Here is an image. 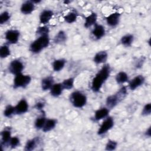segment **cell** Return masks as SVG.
Returning a JSON list of instances; mask_svg holds the SVG:
<instances>
[{
    "mask_svg": "<svg viewBox=\"0 0 151 151\" xmlns=\"http://www.w3.org/2000/svg\"><path fill=\"white\" fill-rule=\"evenodd\" d=\"M37 144V138L32 139L27 141L25 146V150L27 151H31L34 150Z\"/></svg>",
    "mask_w": 151,
    "mask_h": 151,
    "instance_id": "cell-26",
    "label": "cell"
},
{
    "mask_svg": "<svg viewBox=\"0 0 151 151\" xmlns=\"http://www.w3.org/2000/svg\"><path fill=\"white\" fill-rule=\"evenodd\" d=\"M133 36L131 34H127L124 35L123 37H122L121 38V43L126 47L130 46L133 41Z\"/></svg>",
    "mask_w": 151,
    "mask_h": 151,
    "instance_id": "cell-24",
    "label": "cell"
},
{
    "mask_svg": "<svg viewBox=\"0 0 151 151\" xmlns=\"http://www.w3.org/2000/svg\"><path fill=\"white\" fill-rule=\"evenodd\" d=\"M64 89L70 90L74 86V78H69L64 80L61 83Z\"/></svg>",
    "mask_w": 151,
    "mask_h": 151,
    "instance_id": "cell-27",
    "label": "cell"
},
{
    "mask_svg": "<svg viewBox=\"0 0 151 151\" xmlns=\"http://www.w3.org/2000/svg\"><path fill=\"white\" fill-rule=\"evenodd\" d=\"M31 78L28 75H24L22 73L15 75L14 79V87L25 88L27 87L31 82Z\"/></svg>",
    "mask_w": 151,
    "mask_h": 151,
    "instance_id": "cell-5",
    "label": "cell"
},
{
    "mask_svg": "<svg viewBox=\"0 0 151 151\" xmlns=\"http://www.w3.org/2000/svg\"><path fill=\"white\" fill-rule=\"evenodd\" d=\"M65 64L64 59H58L55 60L52 63V68L55 71H59L63 68Z\"/></svg>",
    "mask_w": 151,
    "mask_h": 151,
    "instance_id": "cell-22",
    "label": "cell"
},
{
    "mask_svg": "<svg viewBox=\"0 0 151 151\" xmlns=\"http://www.w3.org/2000/svg\"><path fill=\"white\" fill-rule=\"evenodd\" d=\"M9 55H10V50H9V47L6 45H4L1 46V47L0 48L1 58H6Z\"/></svg>",
    "mask_w": 151,
    "mask_h": 151,
    "instance_id": "cell-29",
    "label": "cell"
},
{
    "mask_svg": "<svg viewBox=\"0 0 151 151\" xmlns=\"http://www.w3.org/2000/svg\"><path fill=\"white\" fill-rule=\"evenodd\" d=\"M97 14L94 12L91 13L90 15L86 17V21L84 22V26L86 28H88L89 27H91L93 24H96V22L97 21Z\"/></svg>",
    "mask_w": 151,
    "mask_h": 151,
    "instance_id": "cell-20",
    "label": "cell"
},
{
    "mask_svg": "<svg viewBox=\"0 0 151 151\" xmlns=\"http://www.w3.org/2000/svg\"><path fill=\"white\" fill-rule=\"evenodd\" d=\"M28 104L24 99H21L15 106V114H24L28 111Z\"/></svg>",
    "mask_w": 151,
    "mask_h": 151,
    "instance_id": "cell-9",
    "label": "cell"
},
{
    "mask_svg": "<svg viewBox=\"0 0 151 151\" xmlns=\"http://www.w3.org/2000/svg\"><path fill=\"white\" fill-rule=\"evenodd\" d=\"M49 32V29L47 27H40L37 28V33L41 35H48Z\"/></svg>",
    "mask_w": 151,
    "mask_h": 151,
    "instance_id": "cell-34",
    "label": "cell"
},
{
    "mask_svg": "<svg viewBox=\"0 0 151 151\" xmlns=\"http://www.w3.org/2000/svg\"><path fill=\"white\" fill-rule=\"evenodd\" d=\"M11 136V131L9 129H4L1 132V145H5L7 143H9Z\"/></svg>",
    "mask_w": 151,
    "mask_h": 151,
    "instance_id": "cell-21",
    "label": "cell"
},
{
    "mask_svg": "<svg viewBox=\"0 0 151 151\" xmlns=\"http://www.w3.org/2000/svg\"><path fill=\"white\" fill-rule=\"evenodd\" d=\"M127 91L126 87H122L115 94L109 96L106 99V104L108 108L114 107L120 101H121L127 95Z\"/></svg>",
    "mask_w": 151,
    "mask_h": 151,
    "instance_id": "cell-3",
    "label": "cell"
},
{
    "mask_svg": "<svg viewBox=\"0 0 151 151\" xmlns=\"http://www.w3.org/2000/svg\"><path fill=\"white\" fill-rule=\"evenodd\" d=\"M50 43L48 35L40 36L37 40L34 41L30 45V51L33 53H38L42 49L47 47Z\"/></svg>",
    "mask_w": 151,
    "mask_h": 151,
    "instance_id": "cell-2",
    "label": "cell"
},
{
    "mask_svg": "<svg viewBox=\"0 0 151 151\" xmlns=\"http://www.w3.org/2000/svg\"><path fill=\"white\" fill-rule=\"evenodd\" d=\"M35 5L32 1H26L24 2L21 7V11L24 14H29L34 9Z\"/></svg>",
    "mask_w": 151,
    "mask_h": 151,
    "instance_id": "cell-12",
    "label": "cell"
},
{
    "mask_svg": "<svg viewBox=\"0 0 151 151\" xmlns=\"http://www.w3.org/2000/svg\"><path fill=\"white\" fill-rule=\"evenodd\" d=\"M92 34L96 39H100L105 34L104 27L101 25H95V27L92 31Z\"/></svg>",
    "mask_w": 151,
    "mask_h": 151,
    "instance_id": "cell-14",
    "label": "cell"
},
{
    "mask_svg": "<svg viewBox=\"0 0 151 151\" xmlns=\"http://www.w3.org/2000/svg\"><path fill=\"white\" fill-rule=\"evenodd\" d=\"M70 100L74 107L81 108L86 104L87 97L83 93L79 91H76L71 94Z\"/></svg>",
    "mask_w": 151,
    "mask_h": 151,
    "instance_id": "cell-4",
    "label": "cell"
},
{
    "mask_svg": "<svg viewBox=\"0 0 151 151\" xmlns=\"http://www.w3.org/2000/svg\"><path fill=\"white\" fill-rule=\"evenodd\" d=\"M109 110L108 108H106V107L101 108V109L97 110L95 112V114H94L95 120H99L103 118L106 117L109 114Z\"/></svg>",
    "mask_w": 151,
    "mask_h": 151,
    "instance_id": "cell-18",
    "label": "cell"
},
{
    "mask_svg": "<svg viewBox=\"0 0 151 151\" xmlns=\"http://www.w3.org/2000/svg\"><path fill=\"white\" fill-rule=\"evenodd\" d=\"M14 113H15V107H14L11 105H8L5 107L4 111V114L6 117H11Z\"/></svg>",
    "mask_w": 151,
    "mask_h": 151,
    "instance_id": "cell-31",
    "label": "cell"
},
{
    "mask_svg": "<svg viewBox=\"0 0 151 151\" xmlns=\"http://www.w3.org/2000/svg\"><path fill=\"white\" fill-rule=\"evenodd\" d=\"M145 81V78L139 75L134 77L129 83V88L132 90H134L138 88L139 86L142 85Z\"/></svg>",
    "mask_w": 151,
    "mask_h": 151,
    "instance_id": "cell-10",
    "label": "cell"
},
{
    "mask_svg": "<svg viewBox=\"0 0 151 151\" xmlns=\"http://www.w3.org/2000/svg\"><path fill=\"white\" fill-rule=\"evenodd\" d=\"M19 37V32L15 29H10L5 33V39L11 44H15L18 42Z\"/></svg>",
    "mask_w": 151,
    "mask_h": 151,
    "instance_id": "cell-8",
    "label": "cell"
},
{
    "mask_svg": "<svg viewBox=\"0 0 151 151\" xmlns=\"http://www.w3.org/2000/svg\"><path fill=\"white\" fill-rule=\"evenodd\" d=\"M44 103L43 101H38L37 102L35 105V109H37V110H41L43 109V107H44Z\"/></svg>",
    "mask_w": 151,
    "mask_h": 151,
    "instance_id": "cell-37",
    "label": "cell"
},
{
    "mask_svg": "<svg viewBox=\"0 0 151 151\" xmlns=\"http://www.w3.org/2000/svg\"><path fill=\"white\" fill-rule=\"evenodd\" d=\"M24 64L19 60H14L12 61L9 65V71L14 75L21 73L24 69Z\"/></svg>",
    "mask_w": 151,
    "mask_h": 151,
    "instance_id": "cell-6",
    "label": "cell"
},
{
    "mask_svg": "<svg viewBox=\"0 0 151 151\" xmlns=\"http://www.w3.org/2000/svg\"><path fill=\"white\" fill-rule=\"evenodd\" d=\"M108 54L104 51H100L96 54L94 57V61L96 64H101L106 61Z\"/></svg>",
    "mask_w": 151,
    "mask_h": 151,
    "instance_id": "cell-15",
    "label": "cell"
},
{
    "mask_svg": "<svg viewBox=\"0 0 151 151\" xmlns=\"http://www.w3.org/2000/svg\"><path fill=\"white\" fill-rule=\"evenodd\" d=\"M64 90L61 83L54 84L52 87L50 88V93L51 96L54 97H58L62 93L63 90Z\"/></svg>",
    "mask_w": 151,
    "mask_h": 151,
    "instance_id": "cell-17",
    "label": "cell"
},
{
    "mask_svg": "<svg viewBox=\"0 0 151 151\" xmlns=\"http://www.w3.org/2000/svg\"><path fill=\"white\" fill-rule=\"evenodd\" d=\"M146 134L147 136H148L149 137L150 136V127H149V129H147V130H146Z\"/></svg>",
    "mask_w": 151,
    "mask_h": 151,
    "instance_id": "cell-38",
    "label": "cell"
},
{
    "mask_svg": "<svg viewBox=\"0 0 151 151\" xmlns=\"http://www.w3.org/2000/svg\"><path fill=\"white\" fill-rule=\"evenodd\" d=\"M117 143L114 140H109L106 145V150H113L117 147Z\"/></svg>",
    "mask_w": 151,
    "mask_h": 151,
    "instance_id": "cell-33",
    "label": "cell"
},
{
    "mask_svg": "<svg viewBox=\"0 0 151 151\" xmlns=\"http://www.w3.org/2000/svg\"><path fill=\"white\" fill-rule=\"evenodd\" d=\"M9 18H10L9 14L6 11L3 12L0 15V24H4L6 23L9 19Z\"/></svg>",
    "mask_w": 151,
    "mask_h": 151,
    "instance_id": "cell-32",
    "label": "cell"
},
{
    "mask_svg": "<svg viewBox=\"0 0 151 151\" xmlns=\"http://www.w3.org/2000/svg\"><path fill=\"white\" fill-rule=\"evenodd\" d=\"M46 119L45 117L44 116H41L40 117L38 118H37L35 122V127L38 129H42L43 126L45 124V123L46 122Z\"/></svg>",
    "mask_w": 151,
    "mask_h": 151,
    "instance_id": "cell-30",
    "label": "cell"
},
{
    "mask_svg": "<svg viewBox=\"0 0 151 151\" xmlns=\"http://www.w3.org/2000/svg\"><path fill=\"white\" fill-rule=\"evenodd\" d=\"M53 15V12L51 10H44L40 15V21L42 24H45L49 22Z\"/></svg>",
    "mask_w": 151,
    "mask_h": 151,
    "instance_id": "cell-13",
    "label": "cell"
},
{
    "mask_svg": "<svg viewBox=\"0 0 151 151\" xmlns=\"http://www.w3.org/2000/svg\"><path fill=\"white\" fill-rule=\"evenodd\" d=\"M57 124V121L53 119H47L44 126L42 127V130L44 132H48L53 129Z\"/></svg>",
    "mask_w": 151,
    "mask_h": 151,
    "instance_id": "cell-19",
    "label": "cell"
},
{
    "mask_svg": "<svg viewBox=\"0 0 151 151\" xmlns=\"http://www.w3.org/2000/svg\"><path fill=\"white\" fill-rule=\"evenodd\" d=\"M150 113H151V104L150 103H147L144 106L142 112V114L143 116H148L150 114Z\"/></svg>",
    "mask_w": 151,
    "mask_h": 151,
    "instance_id": "cell-35",
    "label": "cell"
},
{
    "mask_svg": "<svg viewBox=\"0 0 151 151\" xmlns=\"http://www.w3.org/2000/svg\"><path fill=\"white\" fill-rule=\"evenodd\" d=\"M66 38H67V37H66L65 33L63 31H60L55 36L54 41L56 44L57 43L61 44V43L64 42L66 40Z\"/></svg>",
    "mask_w": 151,
    "mask_h": 151,
    "instance_id": "cell-25",
    "label": "cell"
},
{
    "mask_svg": "<svg viewBox=\"0 0 151 151\" xmlns=\"http://www.w3.org/2000/svg\"><path fill=\"white\" fill-rule=\"evenodd\" d=\"M54 84V78L51 76L47 77L41 81V88L43 90H48L50 89Z\"/></svg>",
    "mask_w": 151,
    "mask_h": 151,
    "instance_id": "cell-16",
    "label": "cell"
},
{
    "mask_svg": "<svg viewBox=\"0 0 151 151\" xmlns=\"http://www.w3.org/2000/svg\"><path fill=\"white\" fill-rule=\"evenodd\" d=\"M114 125V120L112 117H109L105 119V120L101 124L97 133L99 135L106 133L107 131L111 129Z\"/></svg>",
    "mask_w": 151,
    "mask_h": 151,
    "instance_id": "cell-7",
    "label": "cell"
},
{
    "mask_svg": "<svg viewBox=\"0 0 151 151\" xmlns=\"http://www.w3.org/2000/svg\"><path fill=\"white\" fill-rule=\"evenodd\" d=\"M110 74V67L109 64L104 65L96 74L91 82V89L94 92H98L103 84L108 78Z\"/></svg>",
    "mask_w": 151,
    "mask_h": 151,
    "instance_id": "cell-1",
    "label": "cell"
},
{
    "mask_svg": "<svg viewBox=\"0 0 151 151\" xmlns=\"http://www.w3.org/2000/svg\"><path fill=\"white\" fill-rule=\"evenodd\" d=\"M9 144L12 148H14L19 144V139L17 137H11L9 142Z\"/></svg>",
    "mask_w": 151,
    "mask_h": 151,
    "instance_id": "cell-36",
    "label": "cell"
},
{
    "mask_svg": "<svg viewBox=\"0 0 151 151\" xmlns=\"http://www.w3.org/2000/svg\"><path fill=\"white\" fill-rule=\"evenodd\" d=\"M129 80L127 74L123 71H120L117 74L116 76V80L118 84H123L127 82Z\"/></svg>",
    "mask_w": 151,
    "mask_h": 151,
    "instance_id": "cell-23",
    "label": "cell"
},
{
    "mask_svg": "<svg viewBox=\"0 0 151 151\" xmlns=\"http://www.w3.org/2000/svg\"><path fill=\"white\" fill-rule=\"evenodd\" d=\"M120 17V14L118 12L112 13L106 18V21L107 24L111 27L116 26L119 22Z\"/></svg>",
    "mask_w": 151,
    "mask_h": 151,
    "instance_id": "cell-11",
    "label": "cell"
},
{
    "mask_svg": "<svg viewBox=\"0 0 151 151\" xmlns=\"http://www.w3.org/2000/svg\"><path fill=\"white\" fill-rule=\"evenodd\" d=\"M77 18V14L74 12H69L68 14H67L64 17V19L65 22H67V23L71 24V23L74 22L76 20Z\"/></svg>",
    "mask_w": 151,
    "mask_h": 151,
    "instance_id": "cell-28",
    "label": "cell"
}]
</instances>
